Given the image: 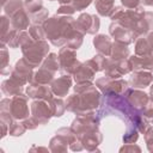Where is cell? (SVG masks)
<instances>
[{"instance_id": "obj_20", "label": "cell", "mask_w": 153, "mask_h": 153, "mask_svg": "<svg viewBox=\"0 0 153 153\" xmlns=\"http://www.w3.org/2000/svg\"><path fill=\"white\" fill-rule=\"evenodd\" d=\"M93 45L97 49V51L102 55L105 56H110L111 54V47H112V42L110 39L109 36L106 35H96L93 38Z\"/></svg>"}, {"instance_id": "obj_40", "label": "cell", "mask_w": 153, "mask_h": 153, "mask_svg": "<svg viewBox=\"0 0 153 153\" xmlns=\"http://www.w3.org/2000/svg\"><path fill=\"white\" fill-rule=\"evenodd\" d=\"M10 24H11V20H8L5 16L1 17V39L5 38L7 36V33L11 31L10 30Z\"/></svg>"}, {"instance_id": "obj_17", "label": "cell", "mask_w": 153, "mask_h": 153, "mask_svg": "<svg viewBox=\"0 0 153 153\" xmlns=\"http://www.w3.org/2000/svg\"><path fill=\"white\" fill-rule=\"evenodd\" d=\"M72 86V78L71 75L66 74V75H61L57 79H54L51 81V91L55 96L59 97H63L68 93L69 88Z\"/></svg>"}, {"instance_id": "obj_11", "label": "cell", "mask_w": 153, "mask_h": 153, "mask_svg": "<svg viewBox=\"0 0 153 153\" xmlns=\"http://www.w3.org/2000/svg\"><path fill=\"white\" fill-rule=\"evenodd\" d=\"M10 112L12 117L17 121H24L29 117V106H27V97L22 94L13 96L11 99Z\"/></svg>"}, {"instance_id": "obj_44", "label": "cell", "mask_w": 153, "mask_h": 153, "mask_svg": "<svg viewBox=\"0 0 153 153\" xmlns=\"http://www.w3.org/2000/svg\"><path fill=\"white\" fill-rule=\"evenodd\" d=\"M141 152V148L139 146H135L134 143H126L123 147L120 148V152Z\"/></svg>"}, {"instance_id": "obj_43", "label": "cell", "mask_w": 153, "mask_h": 153, "mask_svg": "<svg viewBox=\"0 0 153 153\" xmlns=\"http://www.w3.org/2000/svg\"><path fill=\"white\" fill-rule=\"evenodd\" d=\"M1 72H4L6 67H10L7 66V49L5 45H1Z\"/></svg>"}, {"instance_id": "obj_35", "label": "cell", "mask_w": 153, "mask_h": 153, "mask_svg": "<svg viewBox=\"0 0 153 153\" xmlns=\"http://www.w3.org/2000/svg\"><path fill=\"white\" fill-rule=\"evenodd\" d=\"M26 127L24 126V123L17 122V120H14L10 126H8V134L11 136H20L25 133Z\"/></svg>"}, {"instance_id": "obj_38", "label": "cell", "mask_w": 153, "mask_h": 153, "mask_svg": "<svg viewBox=\"0 0 153 153\" xmlns=\"http://www.w3.org/2000/svg\"><path fill=\"white\" fill-rule=\"evenodd\" d=\"M76 10L74 8V6L72 4H68V5H61L57 11H56V14L57 16H72Z\"/></svg>"}, {"instance_id": "obj_10", "label": "cell", "mask_w": 153, "mask_h": 153, "mask_svg": "<svg viewBox=\"0 0 153 153\" xmlns=\"http://www.w3.org/2000/svg\"><path fill=\"white\" fill-rule=\"evenodd\" d=\"M33 67L23 57L19 61H17L16 66L11 71V78L20 82L22 85H25L27 82H31L33 80Z\"/></svg>"}, {"instance_id": "obj_45", "label": "cell", "mask_w": 153, "mask_h": 153, "mask_svg": "<svg viewBox=\"0 0 153 153\" xmlns=\"http://www.w3.org/2000/svg\"><path fill=\"white\" fill-rule=\"evenodd\" d=\"M23 123L26 127V129H36L38 127V123L33 120V117H27L26 120L23 121Z\"/></svg>"}, {"instance_id": "obj_13", "label": "cell", "mask_w": 153, "mask_h": 153, "mask_svg": "<svg viewBox=\"0 0 153 153\" xmlns=\"http://www.w3.org/2000/svg\"><path fill=\"white\" fill-rule=\"evenodd\" d=\"M123 94L126 99L129 102V104L137 111H141L149 100V96L139 88H127V91Z\"/></svg>"}, {"instance_id": "obj_32", "label": "cell", "mask_w": 153, "mask_h": 153, "mask_svg": "<svg viewBox=\"0 0 153 153\" xmlns=\"http://www.w3.org/2000/svg\"><path fill=\"white\" fill-rule=\"evenodd\" d=\"M4 8H5V13L7 16H10V18H11L19 10L24 8V2L22 0H10L8 2H6V5L4 6Z\"/></svg>"}, {"instance_id": "obj_4", "label": "cell", "mask_w": 153, "mask_h": 153, "mask_svg": "<svg viewBox=\"0 0 153 153\" xmlns=\"http://www.w3.org/2000/svg\"><path fill=\"white\" fill-rule=\"evenodd\" d=\"M76 140H78V136L73 131L72 128H66V127L60 128L55 133V136L49 142V151H51V152H66L67 146H69L71 143H73Z\"/></svg>"}, {"instance_id": "obj_2", "label": "cell", "mask_w": 153, "mask_h": 153, "mask_svg": "<svg viewBox=\"0 0 153 153\" xmlns=\"http://www.w3.org/2000/svg\"><path fill=\"white\" fill-rule=\"evenodd\" d=\"M20 48H22L24 59L32 67L39 66L44 61V59L47 57L48 51H49V44L44 39H41V41L32 39L31 42L22 45Z\"/></svg>"}, {"instance_id": "obj_31", "label": "cell", "mask_w": 153, "mask_h": 153, "mask_svg": "<svg viewBox=\"0 0 153 153\" xmlns=\"http://www.w3.org/2000/svg\"><path fill=\"white\" fill-rule=\"evenodd\" d=\"M49 104L51 106L53 116L55 117H61L66 111V102H63L61 98H53L49 100Z\"/></svg>"}, {"instance_id": "obj_37", "label": "cell", "mask_w": 153, "mask_h": 153, "mask_svg": "<svg viewBox=\"0 0 153 153\" xmlns=\"http://www.w3.org/2000/svg\"><path fill=\"white\" fill-rule=\"evenodd\" d=\"M140 112L149 123H153V99L149 98L148 103L145 105V108Z\"/></svg>"}, {"instance_id": "obj_47", "label": "cell", "mask_w": 153, "mask_h": 153, "mask_svg": "<svg viewBox=\"0 0 153 153\" xmlns=\"http://www.w3.org/2000/svg\"><path fill=\"white\" fill-rule=\"evenodd\" d=\"M141 4L143 6H153V0H141Z\"/></svg>"}, {"instance_id": "obj_50", "label": "cell", "mask_w": 153, "mask_h": 153, "mask_svg": "<svg viewBox=\"0 0 153 153\" xmlns=\"http://www.w3.org/2000/svg\"><path fill=\"white\" fill-rule=\"evenodd\" d=\"M50 1H54V0H50Z\"/></svg>"}, {"instance_id": "obj_25", "label": "cell", "mask_w": 153, "mask_h": 153, "mask_svg": "<svg viewBox=\"0 0 153 153\" xmlns=\"http://www.w3.org/2000/svg\"><path fill=\"white\" fill-rule=\"evenodd\" d=\"M54 75H55L54 72H51V71H49L47 68L41 67L35 73L32 81H36V82H39V84H43V85H48V84H50L54 80Z\"/></svg>"}, {"instance_id": "obj_16", "label": "cell", "mask_w": 153, "mask_h": 153, "mask_svg": "<svg viewBox=\"0 0 153 153\" xmlns=\"http://www.w3.org/2000/svg\"><path fill=\"white\" fill-rule=\"evenodd\" d=\"M153 81V74L148 71H134V73L130 75L128 84L133 88H145L149 86Z\"/></svg>"}, {"instance_id": "obj_7", "label": "cell", "mask_w": 153, "mask_h": 153, "mask_svg": "<svg viewBox=\"0 0 153 153\" xmlns=\"http://www.w3.org/2000/svg\"><path fill=\"white\" fill-rule=\"evenodd\" d=\"M133 71V66L129 61V59L123 60H114L108 59L106 66H105V76L111 79H118L124 74H128Z\"/></svg>"}, {"instance_id": "obj_5", "label": "cell", "mask_w": 153, "mask_h": 153, "mask_svg": "<svg viewBox=\"0 0 153 153\" xmlns=\"http://www.w3.org/2000/svg\"><path fill=\"white\" fill-rule=\"evenodd\" d=\"M59 65L60 72L63 74H73L76 68L81 65V62L76 59V51L69 47L61 48L59 51Z\"/></svg>"}, {"instance_id": "obj_8", "label": "cell", "mask_w": 153, "mask_h": 153, "mask_svg": "<svg viewBox=\"0 0 153 153\" xmlns=\"http://www.w3.org/2000/svg\"><path fill=\"white\" fill-rule=\"evenodd\" d=\"M53 116L51 106L48 100L37 99L31 103V117L38 123V126H44L49 122Z\"/></svg>"}, {"instance_id": "obj_49", "label": "cell", "mask_w": 153, "mask_h": 153, "mask_svg": "<svg viewBox=\"0 0 153 153\" xmlns=\"http://www.w3.org/2000/svg\"><path fill=\"white\" fill-rule=\"evenodd\" d=\"M149 94H151V96H149V98H151V99H153V84L151 85V91H149Z\"/></svg>"}, {"instance_id": "obj_12", "label": "cell", "mask_w": 153, "mask_h": 153, "mask_svg": "<svg viewBox=\"0 0 153 153\" xmlns=\"http://www.w3.org/2000/svg\"><path fill=\"white\" fill-rule=\"evenodd\" d=\"M100 25V20L96 14L81 13L76 19V27L82 33L94 35L98 32Z\"/></svg>"}, {"instance_id": "obj_29", "label": "cell", "mask_w": 153, "mask_h": 153, "mask_svg": "<svg viewBox=\"0 0 153 153\" xmlns=\"http://www.w3.org/2000/svg\"><path fill=\"white\" fill-rule=\"evenodd\" d=\"M106 61L108 59L105 57V55H102V54H98V55H94L91 60L86 61L91 67L92 69L97 73V72H102L105 69V66H106Z\"/></svg>"}, {"instance_id": "obj_48", "label": "cell", "mask_w": 153, "mask_h": 153, "mask_svg": "<svg viewBox=\"0 0 153 153\" xmlns=\"http://www.w3.org/2000/svg\"><path fill=\"white\" fill-rule=\"evenodd\" d=\"M61 5H68V4H72L73 2V0H57Z\"/></svg>"}, {"instance_id": "obj_3", "label": "cell", "mask_w": 153, "mask_h": 153, "mask_svg": "<svg viewBox=\"0 0 153 153\" xmlns=\"http://www.w3.org/2000/svg\"><path fill=\"white\" fill-rule=\"evenodd\" d=\"M100 92L98 91V87L90 86L85 91L76 93V115H82L90 111H94L100 105Z\"/></svg>"}, {"instance_id": "obj_14", "label": "cell", "mask_w": 153, "mask_h": 153, "mask_svg": "<svg viewBox=\"0 0 153 153\" xmlns=\"http://www.w3.org/2000/svg\"><path fill=\"white\" fill-rule=\"evenodd\" d=\"M26 93H27V97L33 98V99H43V100L49 102L54 98L51 87L36 82V81H31L29 84V86L26 87Z\"/></svg>"}, {"instance_id": "obj_26", "label": "cell", "mask_w": 153, "mask_h": 153, "mask_svg": "<svg viewBox=\"0 0 153 153\" xmlns=\"http://www.w3.org/2000/svg\"><path fill=\"white\" fill-rule=\"evenodd\" d=\"M94 6L99 16L106 17L114 10V0H94Z\"/></svg>"}, {"instance_id": "obj_9", "label": "cell", "mask_w": 153, "mask_h": 153, "mask_svg": "<svg viewBox=\"0 0 153 153\" xmlns=\"http://www.w3.org/2000/svg\"><path fill=\"white\" fill-rule=\"evenodd\" d=\"M109 32L111 35L112 38H115L116 42L120 43H124V44H129L134 41H136V38L139 37V35L134 31L130 30L128 27H126L124 25H122L118 22H112L109 26Z\"/></svg>"}, {"instance_id": "obj_36", "label": "cell", "mask_w": 153, "mask_h": 153, "mask_svg": "<svg viewBox=\"0 0 153 153\" xmlns=\"http://www.w3.org/2000/svg\"><path fill=\"white\" fill-rule=\"evenodd\" d=\"M48 14H49L48 10L43 7V8L39 10L38 12L31 14V16H30V19H31L32 24H39V25H43L44 22L48 19Z\"/></svg>"}, {"instance_id": "obj_22", "label": "cell", "mask_w": 153, "mask_h": 153, "mask_svg": "<svg viewBox=\"0 0 153 153\" xmlns=\"http://www.w3.org/2000/svg\"><path fill=\"white\" fill-rule=\"evenodd\" d=\"M23 86L24 85H22L13 78H10L2 82L1 90L6 96H17L23 93Z\"/></svg>"}, {"instance_id": "obj_1", "label": "cell", "mask_w": 153, "mask_h": 153, "mask_svg": "<svg viewBox=\"0 0 153 153\" xmlns=\"http://www.w3.org/2000/svg\"><path fill=\"white\" fill-rule=\"evenodd\" d=\"M45 36L55 47L66 44L71 35L78 29L76 20L71 16H54L48 18L43 24Z\"/></svg>"}, {"instance_id": "obj_34", "label": "cell", "mask_w": 153, "mask_h": 153, "mask_svg": "<svg viewBox=\"0 0 153 153\" xmlns=\"http://www.w3.org/2000/svg\"><path fill=\"white\" fill-rule=\"evenodd\" d=\"M24 8L29 13V16H31L43 8V1L42 0H25Z\"/></svg>"}, {"instance_id": "obj_15", "label": "cell", "mask_w": 153, "mask_h": 153, "mask_svg": "<svg viewBox=\"0 0 153 153\" xmlns=\"http://www.w3.org/2000/svg\"><path fill=\"white\" fill-rule=\"evenodd\" d=\"M78 139L82 143L84 149L93 152V151H98L97 147L100 145V142L103 140V135L98 129H96V130L78 135Z\"/></svg>"}, {"instance_id": "obj_33", "label": "cell", "mask_w": 153, "mask_h": 153, "mask_svg": "<svg viewBox=\"0 0 153 153\" xmlns=\"http://www.w3.org/2000/svg\"><path fill=\"white\" fill-rule=\"evenodd\" d=\"M29 33L35 41H41V39L47 38L44 27H43V25H39V24H32L29 27Z\"/></svg>"}, {"instance_id": "obj_39", "label": "cell", "mask_w": 153, "mask_h": 153, "mask_svg": "<svg viewBox=\"0 0 153 153\" xmlns=\"http://www.w3.org/2000/svg\"><path fill=\"white\" fill-rule=\"evenodd\" d=\"M145 141L149 152H153V127H149L145 133Z\"/></svg>"}, {"instance_id": "obj_27", "label": "cell", "mask_w": 153, "mask_h": 153, "mask_svg": "<svg viewBox=\"0 0 153 153\" xmlns=\"http://www.w3.org/2000/svg\"><path fill=\"white\" fill-rule=\"evenodd\" d=\"M139 129L135 127L134 123H131L130 121H128L127 123V129H126V133H124V136H123V142L124 143H134L137 141L139 139Z\"/></svg>"}, {"instance_id": "obj_28", "label": "cell", "mask_w": 153, "mask_h": 153, "mask_svg": "<svg viewBox=\"0 0 153 153\" xmlns=\"http://www.w3.org/2000/svg\"><path fill=\"white\" fill-rule=\"evenodd\" d=\"M43 68H47L54 73H56L59 69H60V65H59V55L54 54V53H50L47 55V57L44 59V61L42 62V66Z\"/></svg>"}, {"instance_id": "obj_23", "label": "cell", "mask_w": 153, "mask_h": 153, "mask_svg": "<svg viewBox=\"0 0 153 153\" xmlns=\"http://www.w3.org/2000/svg\"><path fill=\"white\" fill-rule=\"evenodd\" d=\"M128 56H129V48L127 47V44L115 41L111 47L110 57L114 60H123V59H127Z\"/></svg>"}, {"instance_id": "obj_24", "label": "cell", "mask_w": 153, "mask_h": 153, "mask_svg": "<svg viewBox=\"0 0 153 153\" xmlns=\"http://www.w3.org/2000/svg\"><path fill=\"white\" fill-rule=\"evenodd\" d=\"M152 53V49L149 47V43L147 41V37L145 35L139 36L135 41V55L137 56H146Z\"/></svg>"}, {"instance_id": "obj_18", "label": "cell", "mask_w": 153, "mask_h": 153, "mask_svg": "<svg viewBox=\"0 0 153 153\" xmlns=\"http://www.w3.org/2000/svg\"><path fill=\"white\" fill-rule=\"evenodd\" d=\"M152 30H153V12L142 11L137 20V24L135 26V32L139 36H142V35H147Z\"/></svg>"}, {"instance_id": "obj_21", "label": "cell", "mask_w": 153, "mask_h": 153, "mask_svg": "<svg viewBox=\"0 0 153 153\" xmlns=\"http://www.w3.org/2000/svg\"><path fill=\"white\" fill-rule=\"evenodd\" d=\"M74 75V80L76 82H82V81H92L94 79V75H96V72L92 69V67L87 63V62H84L81 63L76 71L73 73Z\"/></svg>"}, {"instance_id": "obj_30", "label": "cell", "mask_w": 153, "mask_h": 153, "mask_svg": "<svg viewBox=\"0 0 153 153\" xmlns=\"http://www.w3.org/2000/svg\"><path fill=\"white\" fill-rule=\"evenodd\" d=\"M84 35H85V33H82L80 30H78V29H76V30L71 35V37L67 39V42H66L67 47H69V48H72V49H74V50L79 49V48H80V45L82 44Z\"/></svg>"}, {"instance_id": "obj_46", "label": "cell", "mask_w": 153, "mask_h": 153, "mask_svg": "<svg viewBox=\"0 0 153 153\" xmlns=\"http://www.w3.org/2000/svg\"><path fill=\"white\" fill-rule=\"evenodd\" d=\"M146 37H147V41H148V43H149V47H151V49H152V51H153V31H149Z\"/></svg>"}, {"instance_id": "obj_19", "label": "cell", "mask_w": 153, "mask_h": 153, "mask_svg": "<svg viewBox=\"0 0 153 153\" xmlns=\"http://www.w3.org/2000/svg\"><path fill=\"white\" fill-rule=\"evenodd\" d=\"M30 20L31 19H30L29 13L25 11V8H22V10H19L17 13H14L11 17V25L16 30L24 31V30L29 29Z\"/></svg>"}, {"instance_id": "obj_6", "label": "cell", "mask_w": 153, "mask_h": 153, "mask_svg": "<svg viewBox=\"0 0 153 153\" xmlns=\"http://www.w3.org/2000/svg\"><path fill=\"white\" fill-rule=\"evenodd\" d=\"M128 81L124 79H111L108 76H103L97 79L96 86L98 90H100L105 96L109 94H123L128 88Z\"/></svg>"}, {"instance_id": "obj_42", "label": "cell", "mask_w": 153, "mask_h": 153, "mask_svg": "<svg viewBox=\"0 0 153 153\" xmlns=\"http://www.w3.org/2000/svg\"><path fill=\"white\" fill-rule=\"evenodd\" d=\"M122 5L128 8V10H134V8H137L141 4V0H121Z\"/></svg>"}, {"instance_id": "obj_41", "label": "cell", "mask_w": 153, "mask_h": 153, "mask_svg": "<svg viewBox=\"0 0 153 153\" xmlns=\"http://www.w3.org/2000/svg\"><path fill=\"white\" fill-rule=\"evenodd\" d=\"M92 2V0H73L72 5L74 6V8L76 11H82L85 10L87 6H90V4Z\"/></svg>"}]
</instances>
